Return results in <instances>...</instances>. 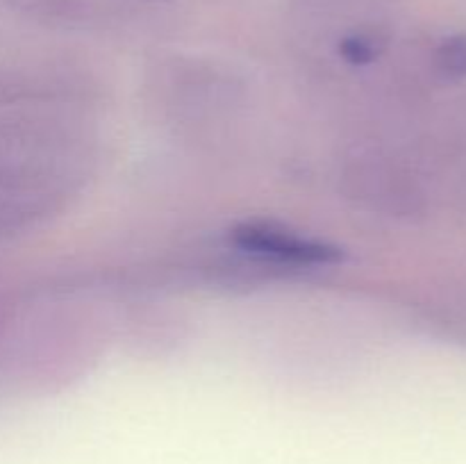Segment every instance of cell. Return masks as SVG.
<instances>
[{
	"mask_svg": "<svg viewBox=\"0 0 466 464\" xmlns=\"http://www.w3.org/2000/svg\"><path fill=\"white\" fill-rule=\"evenodd\" d=\"M235 244L241 250L259 255V257H271L278 262L300 264H332L341 259V250L326 241L309 239V237L291 232L287 227L268 226V223H248L239 226L232 235Z\"/></svg>",
	"mask_w": 466,
	"mask_h": 464,
	"instance_id": "1",
	"label": "cell"
},
{
	"mask_svg": "<svg viewBox=\"0 0 466 464\" xmlns=\"http://www.w3.org/2000/svg\"><path fill=\"white\" fill-rule=\"evenodd\" d=\"M440 66L451 76H466V35L446 39L437 50Z\"/></svg>",
	"mask_w": 466,
	"mask_h": 464,
	"instance_id": "2",
	"label": "cell"
},
{
	"mask_svg": "<svg viewBox=\"0 0 466 464\" xmlns=\"http://www.w3.org/2000/svg\"><path fill=\"white\" fill-rule=\"evenodd\" d=\"M344 53L349 55L353 62H367L373 55V45L369 44L367 39H362V36H353V39H349L344 44Z\"/></svg>",
	"mask_w": 466,
	"mask_h": 464,
	"instance_id": "3",
	"label": "cell"
}]
</instances>
